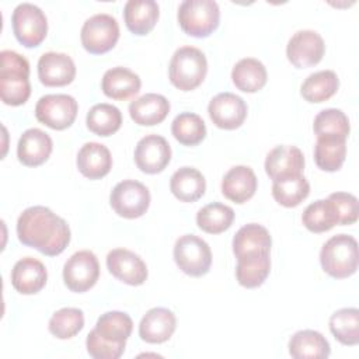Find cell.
I'll return each instance as SVG.
<instances>
[{
	"label": "cell",
	"instance_id": "cell-18",
	"mask_svg": "<svg viewBox=\"0 0 359 359\" xmlns=\"http://www.w3.org/2000/svg\"><path fill=\"white\" fill-rule=\"evenodd\" d=\"M53 149L50 136L38 128L27 129L18 139L17 157L27 167L43 164Z\"/></svg>",
	"mask_w": 359,
	"mask_h": 359
},
{
	"label": "cell",
	"instance_id": "cell-15",
	"mask_svg": "<svg viewBox=\"0 0 359 359\" xmlns=\"http://www.w3.org/2000/svg\"><path fill=\"white\" fill-rule=\"evenodd\" d=\"M108 271L121 282L139 286L147 279V266L144 261L130 250L114 248L107 255Z\"/></svg>",
	"mask_w": 359,
	"mask_h": 359
},
{
	"label": "cell",
	"instance_id": "cell-33",
	"mask_svg": "<svg viewBox=\"0 0 359 359\" xmlns=\"http://www.w3.org/2000/svg\"><path fill=\"white\" fill-rule=\"evenodd\" d=\"M338 87L339 79L334 70H320L306 77L300 94L309 102H324L337 93Z\"/></svg>",
	"mask_w": 359,
	"mask_h": 359
},
{
	"label": "cell",
	"instance_id": "cell-34",
	"mask_svg": "<svg viewBox=\"0 0 359 359\" xmlns=\"http://www.w3.org/2000/svg\"><path fill=\"white\" fill-rule=\"evenodd\" d=\"M269 271H271L269 254H258V255L237 258L236 278H237V282L247 289H254L261 286L268 278Z\"/></svg>",
	"mask_w": 359,
	"mask_h": 359
},
{
	"label": "cell",
	"instance_id": "cell-16",
	"mask_svg": "<svg viewBox=\"0 0 359 359\" xmlns=\"http://www.w3.org/2000/svg\"><path fill=\"white\" fill-rule=\"evenodd\" d=\"M38 77L46 87L67 86L76 77V65L66 53L46 52L38 60Z\"/></svg>",
	"mask_w": 359,
	"mask_h": 359
},
{
	"label": "cell",
	"instance_id": "cell-26",
	"mask_svg": "<svg viewBox=\"0 0 359 359\" xmlns=\"http://www.w3.org/2000/svg\"><path fill=\"white\" fill-rule=\"evenodd\" d=\"M158 4L154 0H129L123 7V20L135 35L149 34L158 20Z\"/></svg>",
	"mask_w": 359,
	"mask_h": 359
},
{
	"label": "cell",
	"instance_id": "cell-6",
	"mask_svg": "<svg viewBox=\"0 0 359 359\" xmlns=\"http://www.w3.org/2000/svg\"><path fill=\"white\" fill-rule=\"evenodd\" d=\"M174 261L178 268L189 276H203L212 265V251L209 244L195 236L184 234L174 244Z\"/></svg>",
	"mask_w": 359,
	"mask_h": 359
},
{
	"label": "cell",
	"instance_id": "cell-14",
	"mask_svg": "<svg viewBox=\"0 0 359 359\" xmlns=\"http://www.w3.org/2000/svg\"><path fill=\"white\" fill-rule=\"evenodd\" d=\"M208 112L217 128L233 130L243 125L247 116V104L241 97L226 91L210 100Z\"/></svg>",
	"mask_w": 359,
	"mask_h": 359
},
{
	"label": "cell",
	"instance_id": "cell-24",
	"mask_svg": "<svg viewBox=\"0 0 359 359\" xmlns=\"http://www.w3.org/2000/svg\"><path fill=\"white\" fill-rule=\"evenodd\" d=\"M140 77L128 67L116 66L107 70L101 80L102 93L116 101H125L135 97L140 90Z\"/></svg>",
	"mask_w": 359,
	"mask_h": 359
},
{
	"label": "cell",
	"instance_id": "cell-3",
	"mask_svg": "<svg viewBox=\"0 0 359 359\" xmlns=\"http://www.w3.org/2000/svg\"><path fill=\"white\" fill-rule=\"evenodd\" d=\"M208 73V60L205 53L195 46L178 48L168 67V77L174 87L181 91L195 90L202 84Z\"/></svg>",
	"mask_w": 359,
	"mask_h": 359
},
{
	"label": "cell",
	"instance_id": "cell-17",
	"mask_svg": "<svg viewBox=\"0 0 359 359\" xmlns=\"http://www.w3.org/2000/svg\"><path fill=\"white\" fill-rule=\"evenodd\" d=\"M264 165L268 177L275 181L287 175L302 174L304 168V156L296 146L280 144L266 154Z\"/></svg>",
	"mask_w": 359,
	"mask_h": 359
},
{
	"label": "cell",
	"instance_id": "cell-10",
	"mask_svg": "<svg viewBox=\"0 0 359 359\" xmlns=\"http://www.w3.org/2000/svg\"><path fill=\"white\" fill-rule=\"evenodd\" d=\"M79 104L69 94H46L35 105L36 119L55 130H63L76 119Z\"/></svg>",
	"mask_w": 359,
	"mask_h": 359
},
{
	"label": "cell",
	"instance_id": "cell-38",
	"mask_svg": "<svg viewBox=\"0 0 359 359\" xmlns=\"http://www.w3.org/2000/svg\"><path fill=\"white\" fill-rule=\"evenodd\" d=\"M234 220V210L220 202H213L201 208L196 213V224L209 234H219L227 230Z\"/></svg>",
	"mask_w": 359,
	"mask_h": 359
},
{
	"label": "cell",
	"instance_id": "cell-27",
	"mask_svg": "<svg viewBox=\"0 0 359 359\" xmlns=\"http://www.w3.org/2000/svg\"><path fill=\"white\" fill-rule=\"evenodd\" d=\"M346 157V139L337 135H320L314 146V161L323 171H338Z\"/></svg>",
	"mask_w": 359,
	"mask_h": 359
},
{
	"label": "cell",
	"instance_id": "cell-2",
	"mask_svg": "<svg viewBox=\"0 0 359 359\" xmlns=\"http://www.w3.org/2000/svg\"><path fill=\"white\" fill-rule=\"evenodd\" d=\"M0 97L11 107L22 105L31 95L29 63L14 50H1L0 53Z\"/></svg>",
	"mask_w": 359,
	"mask_h": 359
},
{
	"label": "cell",
	"instance_id": "cell-42",
	"mask_svg": "<svg viewBox=\"0 0 359 359\" xmlns=\"http://www.w3.org/2000/svg\"><path fill=\"white\" fill-rule=\"evenodd\" d=\"M334 203V208L338 215V224H352L358 220L359 203L358 198L349 192H334L328 196Z\"/></svg>",
	"mask_w": 359,
	"mask_h": 359
},
{
	"label": "cell",
	"instance_id": "cell-12",
	"mask_svg": "<svg viewBox=\"0 0 359 359\" xmlns=\"http://www.w3.org/2000/svg\"><path fill=\"white\" fill-rule=\"evenodd\" d=\"M325 52L323 36L313 29H300L292 35L286 45L287 60L297 69L317 65Z\"/></svg>",
	"mask_w": 359,
	"mask_h": 359
},
{
	"label": "cell",
	"instance_id": "cell-1",
	"mask_svg": "<svg viewBox=\"0 0 359 359\" xmlns=\"http://www.w3.org/2000/svg\"><path fill=\"white\" fill-rule=\"evenodd\" d=\"M17 236L24 245L55 257L66 250L72 233L67 222L49 208L31 206L17 220Z\"/></svg>",
	"mask_w": 359,
	"mask_h": 359
},
{
	"label": "cell",
	"instance_id": "cell-5",
	"mask_svg": "<svg viewBox=\"0 0 359 359\" xmlns=\"http://www.w3.org/2000/svg\"><path fill=\"white\" fill-rule=\"evenodd\" d=\"M177 18L185 34L206 38L219 25V4L215 0H184L178 7Z\"/></svg>",
	"mask_w": 359,
	"mask_h": 359
},
{
	"label": "cell",
	"instance_id": "cell-8",
	"mask_svg": "<svg viewBox=\"0 0 359 359\" xmlns=\"http://www.w3.org/2000/svg\"><path fill=\"white\" fill-rule=\"evenodd\" d=\"M11 24L15 38L27 48L38 46L48 32L45 13L32 3H20L13 11Z\"/></svg>",
	"mask_w": 359,
	"mask_h": 359
},
{
	"label": "cell",
	"instance_id": "cell-43",
	"mask_svg": "<svg viewBox=\"0 0 359 359\" xmlns=\"http://www.w3.org/2000/svg\"><path fill=\"white\" fill-rule=\"evenodd\" d=\"M87 352L94 359H118L125 352L123 344H112L104 341L93 328L86 339Z\"/></svg>",
	"mask_w": 359,
	"mask_h": 359
},
{
	"label": "cell",
	"instance_id": "cell-25",
	"mask_svg": "<svg viewBox=\"0 0 359 359\" xmlns=\"http://www.w3.org/2000/svg\"><path fill=\"white\" fill-rule=\"evenodd\" d=\"M170 112V101L156 93H147L129 104V115L140 126H153L165 119Z\"/></svg>",
	"mask_w": 359,
	"mask_h": 359
},
{
	"label": "cell",
	"instance_id": "cell-4",
	"mask_svg": "<svg viewBox=\"0 0 359 359\" xmlns=\"http://www.w3.org/2000/svg\"><path fill=\"white\" fill-rule=\"evenodd\" d=\"M323 271L335 279L353 275L358 269V243L349 234H337L328 238L321 251Z\"/></svg>",
	"mask_w": 359,
	"mask_h": 359
},
{
	"label": "cell",
	"instance_id": "cell-7",
	"mask_svg": "<svg viewBox=\"0 0 359 359\" xmlns=\"http://www.w3.org/2000/svg\"><path fill=\"white\" fill-rule=\"evenodd\" d=\"M80 39L83 48L93 55H101L111 50L119 39V25L116 18L105 13L91 15L81 27Z\"/></svg>",
	"mask_w": 359,
	"mask_h": 359
},
{
	"label": "cell",
	"instance_id": "cell-11",
	"mask_svg": "<svg viewBox=\"0 0 359 359\" xmlns=\"http://www.w3.org/2000/svg\"><path fill=\"white\" fill-rule=\"evenodd\" d=\"M100 276V264L95 254L90 250L74 252L63 266V280L67 289L83 293L91 289Z\"/></svg>",
	"mask_w": 359,
	"mask_h": 359
},
{
	"label": "cell",
	"instance_id": "cell-22",
	"mask_svg": "<svg viewBox=\"0 0 359 359\" xmlns=\"http://www.w3.org/2000/svg\"><path fill=\"white\" fill-rule=\"evenodd\" d=\"M76 163L79 171L84 177L90 180H100L111 171L112 156L105 144L97 142H87L79 150Z\"/></svg>",
	"mask_w": 359,
	"mask_h": 359
},
{
	"label": "cell",
	"instance_id": "cell-40",
	"mask_svg": "<svg viewBox=\"0 0 359 359\" xmlns=\"http://www.w3.org/2000/svg\"><path fill=\"white\" fill-rule=\"evenodd\" d=\"M84 327V313L76 307H63L55 311L49 320L48 328L59 339H69L79 334Z\"/></svg>",
	"mask_w": 359,
	"mask_h": 359
},
{
	"label": "cell",
	"instance_id": "cell-30",
	"mask_svg": "<svg viewBox=\"0 0 359 359\" xmlns=\"http://www.w3.org/2000/svg\"><path fill=\"white\" fill-rule=\"evenodd\" d=\"M268 73L264 63L255 57L240 59L233 70L231 80L234 86L244 93H257L266 84Z\"/></svg>",
	"mask_w": 359,
	"mask_h": 359
},
{
	"label": "cell",
	"instance_id": "cell-23",
	"mask_svg": "<svg viewBox=\"0 0 359 359\" xmlns=\"http://www.w3.org/2000/svg\"><path fill=\"white\" fill-rule=\"evenodd\" d=\"M271 245L272 238L269 231L258 223L243 226L233 237V252L236 258L269 254Z\"/></svg>",
	"mask_w": 359,
	"mask_h": 359
},
{
	"label": "cell",
	"instance_id": "cell-31",
	"mask_svg": "<svg viewBox=\"0 0 359 359\" xmlns=\"http://www.w3.org/2000/svg\"><path fill=\"white\" fill-rule=\"evenodd\" d=\"M94 330L104 341L126 345L133 330V321L123 311H107L98 317Z\"/></svg>",
	"mask_w": 359,
	"mask_h": 359
},
{
	"label": "cell",
	"instance_id": "cell-32",
	"mask_svg": "<svg viewBox=\"0 0 359 359\" xmlns=\"http://www.w3.org/2000/svg\"><path fill=\"white\" fill-rule=\"evenodd\" d=\"M309 194L310 184L302 174L278 178L272 184L273 199L285 208H294L300 205L309 196Z\"/></svg>",
	"mask_w": 359,
	"mask_h": 359
},
{
	"label": "cell",
	"instance_id": "cell-41",
	"mask_svg": "<svg viewBox=\"0 0 359 359\" xmlns=\"http://www.w3.org/2000/svg\"><path fill=\"white\" fill-rule=\"evenodd\" d=\"M314 133L320 135H337L341 137H348L351 126L349 119L344 111L338 108H327L320 111L313 123Z\"/></svg>",
	"mask_w": 359,
	"mask_h": 359
},
{
	"label": "cell",
	"instance_id": "cell-21",
	"mask_svg": "<svg viewBox=\"0 0 359 359\" xmlns=\"http://www.w3.org/2000/svg\"><path fill=\"white\" fill-rule=\"evenodd\" d=\"M257 175L248 165L231 167L222 180V194L234 203H244L257 191Z\"/></svg>",
	"mask_w": 359,
	"mask_h": 359
},
{
	"label": "cell",
	"instance_id": "cell-28",
	"mask_svg": "<svg viewBox=\"0 0 359 359\" xmlns=\"http://www.w3.org/2000/svg\"><path fill=\"white\" fill-rule=\"evenodd\" d=\"M289 353L294 359H323L328 358L331 348L325 337L314 330H302L292 335Z\"/></svg>",
	"mask_w": 359,
	"mask_h": 359
},
{
	"label": "cell",
	"instance_id": "cell-19",
	"mask_svg": "<svg viewBox=\"0 0 359 359\" xmlns=\"http://www.w3.org/2000/svg\"><path fill=\"white\" fill-rule=\"evenodd\" d=\"M48 271L45 265L32 257L18 259L11 269V285L21 294H35L45 285Z\"/></svg>",
	"mask_w": 359,
	"mask_h": 359
},
{
	"label": "cell",
	"instance_id": "cell-35",
	"mask_svg": "<svg viewBox=\"0 0 359 359\" xmlns=\"http://www.w3.org/2000/svg\"><path fill=\"white\" fill-rule=\"evenodd\" d=\"M87 128L98 136H111L122 125V114L112 104L100 102L90 108L86 118Z\"/></svg>",
	"mask_w": 359,
	"mask_h": 359
},
{
	"label": "cell",
	"instance_id": "cell-29",
	"mask_svg": "<svg viewBox=\"0 0 359 359\" xmlns=\"http://www.w3.org/2000/svg\"><path fill=\"white\" fill-rule=\"evenodd\" d=\"M170 189L181 202H195L205 194L206 181L199 170L181 167L171 175Z\"/></svg>",
	"mask_w": 359,
	"mask_h": 359
},
{
	"label": "cell",
	"instance_id": "cell-36",
	"mask_svg": "<svg viewBox=\"0 0 359 359\" xmlns=\"http://www.w3.org/2000/svg\"><path fill=\"white\" fill-rule=\"evenodd\" d=\"M330 331L342 345L353 346L359 342V310L339 309L330 317Z\"/></svg>",
	"mask_w": 359,
	"mask_h": 359
},
{
	"label": "cell",
	"instance_id": "cell-39",
	"mask_svg": "<svg viewBox=\"0 0 359 359\" xmlns=\"http://www.w3.org/2000/svg\"><path fill=\"white\" fill-rule=\"evenodd\" d=\"M171 133L181 144L196 146L206 136V125L198 114L182 112L174 118Z\"/></svg>",
	"mask_w": 359,
	"mask_h": 359
},
{
	"label": "cell",
	"instance_id": "cell-37",
	"mask_svg": "<svg viewBox=\"0 0 359 359\" xmlns=\"http://www.w3.org/2000/svg\"><path fill=\"white\" fill-rule=\"evenodd\" d=\"M302 222L307 230L313 233H323L338 224V215L334 203L328 198L318 199L304 209Z\"/></svg>",
	"mask_w": 359,
	"mask_h": 359
},
{
	"label": "cell",
	"instance_id": "cell-13",
	"mask_svg": "<svg viewBox=\"0 0 359 359\" xmlns=\"http://www.w3.org/2000/svg\"><path fill=\"white\" fill-rule=\"evenodd\" d=\"M171 160V147L160 135H146L135 147V163L146 174L161 172Z\"/></svg>",
	"mask_w": 359,
	"mask_h": 359
},
{
	"label": "cell",
	"instance_id": "cell-20",
	"mask_svg": "<svg viewBox=\"0 0 359 359\" xmlns=\"http://www.w3.org/2000/svg\"><path fill=\"white\" fill-rule=\"evenodd\" d=\"M177 327L175 314L165 307H153L142 317L139 337L149 344H161L171 338Z\"/></svg>",
	"mask_w": 359,
	"mask_h": 359
},
{
	"label": "cell",
	"instance_id": "cell-9",
	"mask_svg": "<svg viewBox=\"0 0 359 359\" xmlns=\"http://www.w3.org/2000/svg\"><path fill=\"white\" fill-rule=\"evenodd\" d=\"M109 203L118 216L136 219L149 209L150 192L144 184L136 180H123L111 191Z\"/></svg>",
	"mask_w": 359,
	"mask_h": 359
}]
</instances>
